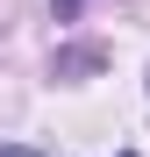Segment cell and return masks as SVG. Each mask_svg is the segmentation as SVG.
Wrapping results in <instances>:
<instances>
[{
	"label": "cell",
	"mask_w": 150,
	"mask_h": 157,
	"mask_svg": "<svg viewBox=\"0 0 150 157\" xmlns=\"http://www.w3.org/2000/svg\"><path fill=\"white\" fill-rule=\"evenodd\" d=\"M0 157H36V150H21V143H7V150H0Z\"/></svg>",
	"instance_id": "6da1fadb"
},
{
	"label": "cell",
	"mask_w": 150,
	"mask_h": 157,
	"mask_svg": "<svg viewBox=\"0 0 150 157\" xmlns=\"http://www.w3.org/2000/svg\"><path fill=\"white\" fill-rule=\"evenodd\" d=\"M57 14H79V0H57Z\"/></svg>",
	"instance_id": "7a4b0ae2"
},
{
	"label": "cell",
	"mask_w": 150,
	"mask_h": 157,
	"mask_svg": "<svg viewBox=\"0 0 150 157\" xmlns=\"http://www.w3.org/2000/svg\"><path fill=\"white\" fill-rule=\"evenodd\" d=\"M129 157H136V150H129Z\"/></svg>",
	"instance_id": "3957f363"
}]
</instances>
